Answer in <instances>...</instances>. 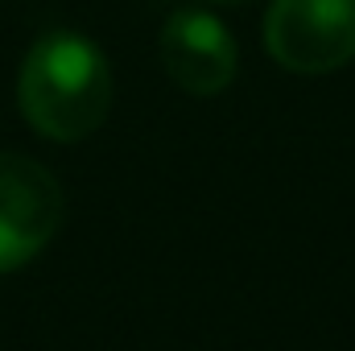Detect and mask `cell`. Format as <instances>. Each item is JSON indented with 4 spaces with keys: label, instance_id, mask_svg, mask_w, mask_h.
<instances>
[{
    "label": "cell",
    "instance_id": "cell-1",
    "mask_svg": "<svg viewBox=\"0 0 355 351\" xmlns=\"http://www.w3.org/2000/svg\"><path fill=\"white\" fill-rule=\"evenodd\" d=\"M17 99L25 120L50 141H83L112 108V71L103 50L71 29L42 33L21 62Z\"/></svg>",
    "mask_w": 355,
    "mask_h": 351
},
{
    "label": "cell",
    "instance_id": "cell-2",
    "mask_svg": "<svg viewBox=\"0 0 355 351\" xmlns=\"http://www.w3.org/2000/svg\"><path fill=\"white\" fill-rule=\"evenodd\" d=\"M268 54L293 75H327L355 58V0H272Z\"/></svg>",
    "mask_w": 355,
    "mask_h": 351
},
{
    "label": "cell",
    "instance_id": "cell-3",
    "mask_svg": "<svg viewBox=\"0 0 355 351\" xmlns=\"http://www.w3.org/2000/svg\"><path fill=\"white\" fill-rule=\"evenodd\" d=\"M62 223V186L42 162L0 153V273L29 264Z\"/></svg>",
    "mask_w": 355,
    "mask_h": 351
},
{
    "label": "cell",
    "instance_id": "cell-4",
    "mask_svg": "<svg viewBox=\"0 0 355 351\" xmlns=\"http://www.w3.org/2000/svg\"><path fill=\"white\" fill-rule=\"evenodd\" d=\"M162 62L182 91L219 95L236 79L232 29L207 8H178L162 29Z\"/></svg>",
    "mask_w": 355,
    "mask_h": 351
},
{
    "label": "cell",
    "instance_id": "cell-5",
    "mask_svg": "<svg viewBox=\"0 0 355 351\" xmlns=\"http://www.w3.org/2000/svg\"><path fill=\"white\" fill-rule=\"evenodd\" d=\"M215 4H236V0H215Z\"/></svg>",
    "mask_w": 355,
    "mask_h": 351
}]
</instances>
